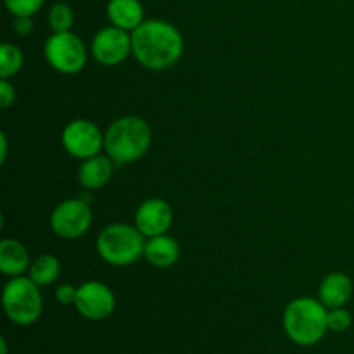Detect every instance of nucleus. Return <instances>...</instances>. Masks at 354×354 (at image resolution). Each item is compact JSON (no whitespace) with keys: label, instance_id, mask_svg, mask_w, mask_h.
<instances>
[{"label":"nucleus","instance_id":"f257e3e1","mask_svg":"<svg viewBox=\"0 0 354 354\" xmlns=\"http://www.w3.org/2000/svg\"><path fill=\"white\" fill-rule=\"evenodd\" d=\"M133 57L151 71H165L183 54V37L178 28L162 19H147L131 31Z\"/></svg>","mask_w":354,"mask_h":354},{"label":"nucleus","instance_id":"f03ea898","mask_svg":"<svg viewBox=\"0 0 354 354\" xmlns=\"http://www.w3.org/2000/svg\"><path fill=\"white\" fill-rule=\"evenodd\" d=\"M151 144V127L133 114L114 120L104 133V151L116 166L130 165L144 158Z\"/></svg>","mask_w":354,"mask_h":354},{"label":"nucleus","instance_id":"7ed1b4c3","mask_svg":"<svg viewBox=\"0 0 354 354\" xmlns=\"http://www.w3.org/2000/svg\"><path fill=\"white\" fill-rule=\"evenodd\" d=\"M283 330L297 346L318 344L328 330V308L315 297H297L283 311Z\"/></svg>","mask_w":354,"mask_h":354},{"label":"nucleus","instance_id":"20e7f679","mask_svg":"<svg viewBox=\"0 0 354 354\" xmlns=\"http://www.w3.org/2000/svg\"><path fill=\"white\" fill-rule=\"evenodd\" d=\"M145 237L135 225L113 223L97 237V252L113 266H130L144 256Z\"/></svg>","mask_w":354,"mask_h":354},{"label":"nucleus","instance_id":"39448f33","mask_svg":"<svg viewBox=\"0 0 354 354\" xmlns=\"http://www.w3.org/2000/svg\"><path fill=\"white\" fill-rule=\"evenodd\" d=\"M41 287H38L30 277H14L2 290V306L7 318L12 324L28 327L33 325L44 311Z\"/></svg>","mask_w":354,"mask_h":354},{"label":"nucleus","instance_id":"423d86ee","mask_svg":"<svg viewBox=\"0 0 354 354\" xmlns=\"http://www.w3.org/2000/svg\"><path fill=\"white\" fill-rule=\"evenodd\" d=\"M48 66L61 75H76L82 71L88 59L85 44L73 31L52 33L44 47Z\"/></svg>","mask_w":354,"mask_h":354},{"label":"nucleus","instance_id":"0eeeda50","mask_svg":"<svg viewBox=\"0 0 354 354\" xmlns=\"http://www.w3.org/2000/svg\"><path fill=\"white\" fill-rule=\"evenodd\" d=\"M90 227H92V207L85 199L62 201L50 214L52 232L66 241L83 237Z\"/></svg>","mask_w":354,"mask_h":354},{"label":"nucleus","instance_id":"6e6552de","mask_svg":"<svg viewBox=\"0 0 354 354\" xmlns=\"http://www.w3.org/2000/svg\"><path fill=\"white\" fill-rule=\"evenodd\" d=\"M61 142L69 156L85 161L100 154L104 149V133L93 121L80 118L66 124L61 133Z\"/></svg>","mask_w":354,"mask_h":354},{"label":"nucleus","instance_id":"1a4fd4ad","mask_svg":"<svg viewBox=\"0 0 354 354\" xmlns=\"http://www.w3.org/2000/svg\"><path fill=\"white\" fill-rule=\"evenodd\" d=\"M90 52H92V57L102 66L121 64L130 57V54H133L131 33L114 24L102 28L93 35Z\"/></svg>","mask_w":354,"mask_h":354},{"label":"nucleus","instance_id":"9d476101","mask_svg":"<svg viewBox=\"0 0 354 354\" xmlns=\"http://www.w3.org/2000/svg\"><path fill=\"white\" fill-rule=\"evenodd\" d=\"M76 311L86 320L100 322L109 318L116 308V296L109 286L99 280H88V282L78 286V296L75 303Z\"/></svg>","mask_w":354,"mask_h":354},{"label":"nucleus","instance_id":"9b49d317","mask_svg":"<svg viewBox=\"0 0 354 354\" xmlns=\"http://www.w3.org/2000/svg\"><path fill=\"white\" fill-rule=\"evenodd\" d=\"M173 209L168 201L161 197L145 199L135 213V227L144 234L145 239L162 235L171 228Z\"/></svg>","mask_w":354,"mask_h":354},{"label":"nucleus","instance_id":"f8f14e48","mask_svg":"<svg viewBox=\"0 0 354 354\" xmlns=\"http://www.w3.org/2000/svg\"><path fill=\"white\" fill-rule=\"evenodd\" d=\"M354 292L353 280L342 272H332L322 280L318 287V299L328 308H344L351 301Z\"/></svg>","mask_w":354,"mask_h":354},{"label":"nucleus","instance_id":"ddd939ff","mask_svg":"<svg viewBox=\"0 0 354 354\" xmlns=\"http://www.w3.org/2000/svg\"><path fill=\"white\" fill-rule=\"evenodd\" d=\"M114 161L107 154H97L85 159L78 168V182L86 190H100L111 182Z\"/></svg>","mask_w":354,"mask_h":354},{"label":"nucleus","instance_id":"4468645a","mask_svg":"<svg viewBox=\"0 0 354 354\" xmlns=\"http://www.w3.org/2000/svg\"><path fill=\"white\" fill-rule=\"evenodd\" d=\"M31 256L26 245L16 239H3L0 242V272L9 279L21 277L30 270Z\"/></svg>","mask_w":354,"mask_h":354},{"label":"nucleus","instance_id":"2eb2a0df","mask_svg":"<svg viewBox=\"0 0 354 354\" xmlns=\"http://www.w3.org/2000/svg\"><path fill=\"white\" fill-rule=\"evenodd\" d=\"M144 258L156 268H169L180 259V244L168 234L156 235L145 241Z\"/></svg>","mask_w":354,"mask_h":354},{"label":"nucleus","instance_id":"dca6fc26","mask_svg":"<svg viewBox=\"0 0 354 354\" xmlns=\"http://www.w3.org/2000/svg\"><path fill=\"white\" fill-rule=\"evenodd\" d=\"M107 17L111 24L127 31H135L144 23V7L138 0H109Z\"/></svg>","mask_w":354,"mask_h":354},{"label":"nucleus","instance_id":"f3484780","mask_svg":"<svg viewBox=\"0 0 354 354\" xmlns=\"http://www.w3.org/2000/svg\"><path fill=\"white\" fill-rule=\"evenodd\" d=\"M61 275V261L54 254H40L31 261L28 277L38 287H47L54 283Z\"/></svg>","mask_w":354,"mask_h":354},{"label":"nucleus","instance_id":"a211bd4d","mask_svg":"<svg viewBox=\"0 0 354 354\" xmlns=\"http://www.w3.org/2000/svg\"><path fill=\"white\" fill-rule=\"evenodd\" d=\"M24 62L23 50L14 44L0 45V78L9 80L21 71Z\"/></svg>","mask_w":354,"mask_h":354},{"label":"nucleus","instance_id":"6ab92c4d","mask_svg":"<svg viewBox=\"0 0 354 354\" xmlns=\"http://www.w3.org/2000/svg\"><path fill=\"white\" fill-rule=\"evenodd\" d=\"M48 26L52 33H61V31H71L75 24V12L68 3L57 2L48 10Z\"/></svg>","mask_w":354,"mask_h":354},{"label":"nucleus","instance_id":"aec40b11","mask_svg":"<svg viewBox=\"0 0 354 354\" xmlns=\"http://www.w3.org/2000/svg\"><path fill=\"white\" fill-rule=\"evenodd\" d=\"M6 2L7 10H9L12 16H31L33 17L38 10L41 9V6L45 3V0H3Z\"/></svg>","mask_w":354,"mask_h":354},{"label":"nucleus","instance_id":"412c9836","mask_svg":"<svg viewBox=\"0 0 354 354\" xmlns=\"http://www.w3.org/2000/svg\"><path fill=\"white\" fill-rule=\"evenodd\" d=\"M353 325V317L346 308L328 310V330L346 332Z\"/></svg>","mask_w":354,"mask_h":354},{"label":"nucleus","instance_id":"4be33fe9","mask_svg":"<svg viewBox=\"0 0 354 354\" xmlns=\"http://www.w3.org/2000/svg\"><path fill=\"white\" fill-rule=\"evenodd\" d=\"M76 296H78V287L71 286V283H62L55 289V299L64 306H69V304L75 306Z\"/></svg>","mask_w":354,"mask_h":354},{"label":"nucleus","instance_id":"5701e85b","mask_svg":"<svg viewBox=\"0 0 354 354\" xmlns=\"http://www.w3.org/2000/svg\"><path fill=\"white\" fill-rule=\"evenodd\" d=\"M14 102H16V88H14L12 83L2 78V82H0V106H2V109H9Z\"/></svg>","mask_w":354,"mask_h":354},{"label":"nucleus","instance_id":"b1692460","mask_svg":"<svg viewBox=\"0 0 354 354\" xmlns=\"http://www.w3.org/2000/svg\"><path fill=\"white\" fill-rule=\"evenodd\" d=\"M35 24H33V19H31V16H14V21H12V30L16 31L19 37H26V35H30L31 31H33Z\"/></svg>","mask_w":354,"mask_h":354},{"label":"nucleus","instance_id":"393cba45","mask_svg":"<svg viewBox=\"0 0 354 354\" xmlns=\"http://www.w3.org/2000/svg\"><path fill=\"white\" fill-rule=\"evenodd\" d=\"M7 152H9V144H7V135L0 133V161L6 162Z\"/></svg>","mask_w":354,"mask_h":354},{"label":"nucleus","instance_id":"a878e982","mask_svg":"<svg viewBox=\"0 0 354 354\" xmlns=\"http://www.w3.org/2000/svg\"><path fill=\"white\" fill-rule=\"evenodd\" d=\"M7 353H9V348H7L6 337H0V354H7Z\"/></svg>","mask_w":354,"mask_h":354}]
</instances>
